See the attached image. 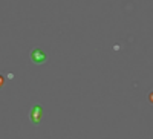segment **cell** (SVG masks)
<instances>
[{
    "mask_svg": "<svg viewBox=\"0 0 153 139\" xmlns=\"http://www.w3.org/2000/svg\"><path fill=\"white\" fill-rule=\"evenodd\" d=\"M42 116H43V109H42V106H34L32 107V110H31V119H32V122L34 124H38L42 121Z\"/></svg>",
    "mask_w": 153,
    "mask_h": 139,
    "instance_id": "6da1fadb",
    "label": "cell"
},
{
    "mask_svg": "<svg viewBox=\"0 0 153 139\" xmlns=\"http://www.w3.org/2000/svg\"><path fill=\"white\" fill-rule=\"evenodd\" d=\"M31 58H32L34 63H43V61L46 60V54L43 52L40 47H35V49L32 50V54H31Z\"/></svg>",
    "mask_w": 153,
    "mask_h": 139,
    "instance_id": "7a4b0ae2",
    "label": "cell"
},
{
    "mask_svg": "<svg viewBox=\"0 0 153 139\" xmlns=\"http://www.w3.org/2000/svg\"><path fill=\"white\" fill-rule=\"evenodd\" d=\"M3 83H5V78L2 77V75H0V87H2V86H3Z\"/></svg>",
    "mask_w": 153,
    "mask_h": 139,
    "instance_id": "3957f363",
    "label": "cell"
}]
</instances>
